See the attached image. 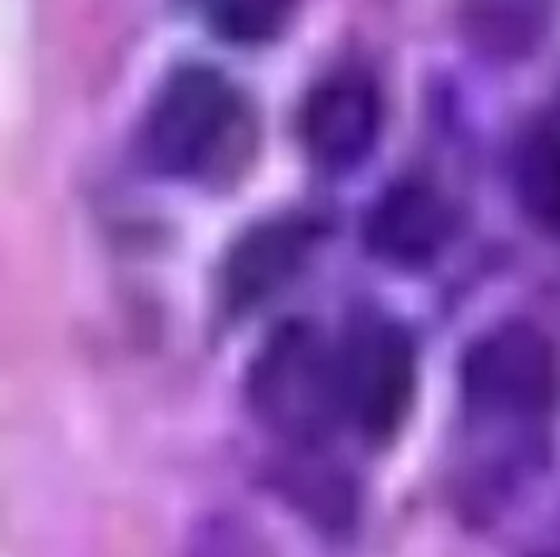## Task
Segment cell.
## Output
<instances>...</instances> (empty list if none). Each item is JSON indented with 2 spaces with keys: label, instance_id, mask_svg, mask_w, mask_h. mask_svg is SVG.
<instances>
[{
  "label": "cell",
  "instance_id": "cell-8",
  "mask_svg": "<svg viewBox=\"0 0 560 557\" xmlns=\"http://www.w3.org/2000/svg\"><path fill=\"white\" fill-rule=\"evenodd\" d=\"M511 184L526 218L560 233V123H538L526 130L511 161Z\"/></svg>",
  "mask_w": 560,
  "mask_h": 557
},
{
  "label": "cell",
  "instance_id": "cell-7",
  "mask_svg": "<svg viewBox=\"0 0 560 557\" xmlns=\"http://www.w3.org/2000/svg\"><path fill=\"white\" fill-rule=\"evenodd\" d=\"M310 245L313 230L298 218H275V222H264L252 233H244L225 264V302L236 313H244L264 298H271L302 268Z\"/></svg>",
  "mask_w": 560,
  "mask_h": 557
},
{
  "label": "cell",
  "instance_id": "cell-5",
  "mask_svg": "<svg viewBox=\"0 0 560 557\" xmlns=\"http://www.w3.org/2000/svg\"><path fill=\"white\" fill-rule=\"evenodd\" d=\"M382 135V92L366 73H332L310 92L302 107V141L328 172H347L366 161Z\"/></svg>",
  "mask_w": 560,
  "mask_h": 557
},
{
  "label": "cell",
  "instance_id": "cell-4",
  "mask_svg": "<svg viewBox=\"0 0 560 557\" xmlns=\"http://www.w3.org/2000/svg\"><path fill=\"white\" fill-rule=\"evenodd\" d=\"M465 402L492 420H526L557 394V356L546 333L523 321L488 328L462 359Z\"/></svg>",
  "mask_w": 560,
  "mask_h": 557
},
{
  "label": "cell",
  "instance_id": "cell-3",
  "mask_svg": "<svg viewBox=\"0 0 560 557\" xmlns=\"http://www.w3.org/2000/svg\"><path fill=\"white\" fill-rule=\"evenodd\" d=\"M336 359L343 417L370 443L397 436L416 397V348L405 328L385 317H362Z\"/></svg>",
  "mask_w": 560,
  "mask_h": 557
},
{
  "label": "cell",
  "instance_id": "cell-2",
  "mask_svg": "<svg viewBox=\"0 0 560 557\" xmlns=\"http://www.w3.org/2000/svg\"><path fill=\"white\" fill-rule=\"evenodd\" d=\"M248 397L256 417L282 439L298 446L320 443L336 417H343L336 351L305 321L275 328L252 363Z\"/></svg>",
  "mask_w": 560,
  "mask_h": 557
},
{
  "label": "cell",
  "instance_id": "cell-6",
  "mask_svg": "<svg viewBox=\"0 0 560 557\" xmlns=\"http://www.w3.org/2000/svg\"><path fill=\"white\" fill-rule=\"evenodd\" d=\"M366 248L393 268H423L454 237V210L431 184L400 179L385 187L366 214Z\"/></svg>",
  "mask_w": 560,
  "mask_h": 557
},
{
  "label": "cell",
  "instance_id": "cell-1",
  "mask_svg": "<svg viewBox=\"0 0 560 557\" xmlns=\"http://www.w3.org/2000/svg\"><path fill=\"white\" fill-rule=\"evenodd\" d=\"M248 112L233 84L210 66H184L161 84L145 115V156L164 176H207L233 153Z\"/></svg>",
  "mask_w": 560,
  "mask_h": 557
},
{
  "label": "cell",
  "instance_id": "cell-9",
  "mask_svg": "<svg viewBox=\"0 0 560 557\" xmlns=\"http://www.w3.org/2000/svg\"><path fill=\"white\" fill-rule=\"evenodd\" d=\"M294 4L298 0H207V15L222 38L252 46L282 35Z\"/></svg>",
  "mask_w": 560,
  "mask_h": 557
}]
</instances>
